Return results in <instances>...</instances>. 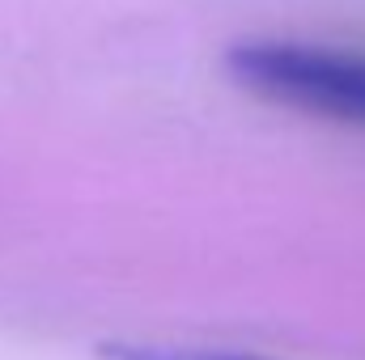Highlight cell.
I'll return each instance as SVG.
<instances>
[{"instance_id":"cell-1","label":"cell","mask_w":365,"mask_h":360,"mask_svg":"<svg viewBox=\"0 0 365 360\" xmlns=\"http://www.w3.org/2000/svg\"><path fill=\"white\" fill-rule=\"evenodd\" d=\"M225 68L272 106L365 127V51L306 38H242L225 51Z\"/></svg>"},{"instance_id":"cell-2","label":"cell","mask_w":365,"mask_h":360,"mask_svg":"<svg viewBox=\"0 0 365 360\" xmlns=\"http://www.w3.org/2000/svg\"><path fill=\"white\" fill-rule=\"evenodd\" d=\"M119 360H242V356H162V352H119Z\"/></svg>"}]
</instances>
